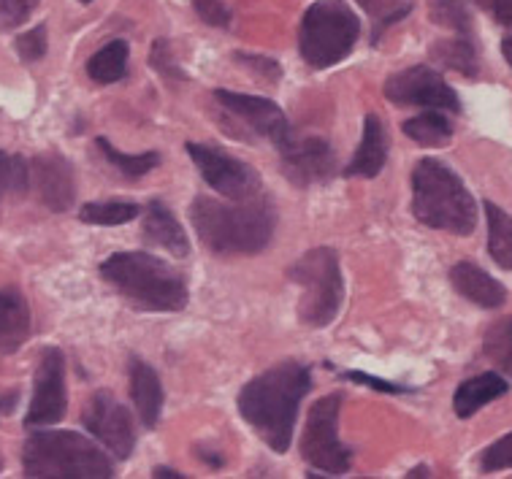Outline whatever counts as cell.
<instances>
[{
    "label": "cell",
    "mask_w": 512,
    "mask_h": 479,
    "mask_svg": "<svg viewBox=\"0 0 512 479\" xmlns=\"http://www.w3.org/2000/svg\"><path fill=\"white\" fill-rule=\"evenodd\" d=\"M82 423L84 428L93 433L95 439H98L106 450L114 452L120 461L131 458L133 447H136L133 417L112 393H106V390L95 393L93 401L84 409Z\"/></svg>",
    "instance_id": "obj_12"
},
{
    "label": "cell",
    "mask_w": 512,
    "mask_h": 479,
    "mask_svg": "<svg viewBox=\"0 0 512 479\" xmlns=\"http://www.w3.org/2000/svg\"><path fill=\"white\" fill-rule=\"evenodd\" d=\"M382 93L396 106H420V109L453 111V114L461 111L456 90L429 65H412L407 71L388 76Z\"/></svg>",
    "instance_id": "obj_10"
},
{
    "label": "cell",
    "mask_w": 512,
    "mask_h": 479,
    "mask_svg": "<svg viewBox=\"0 0 512 479\" xmlns=\"http://www.w3.org/2000/svg\"><path fill=\"white\" fill-rule=\"evenodd\" d=\"M450 285L456 287L466 301L483 306V309H496L507 301V290L502 282L469 260H461L450 268Z\"/></svg>",
    "instance_id": "obj_16"
},
{
    "label": "cell",
    "mask_w": 512,
    "mask_h": 479,
    "mask_svg": "<svg viewBox=\"0 0 512 479\" xmlns=\"http://www.w3.org/2000/svg\"><path fill=\"white\" fill-rule=\"evenodd\" d=\"M98 144V149L103 152V157L112 163V166H117V171H122L125 176H144L149 174V171H155V168L160 166V155L158 152H144V155H125V152H120V149H114L112 144L106 139H98L95 141Z\"/></svg>",
    "instance_id": "obj_27"
},
{
    "label": "cell",
    "mask_w": 512,
    "mask_h": 479,
    "mask_svg": "<svg viewBox=\"0 0 512 479\" xmlns=\"http://www.w3.org/2000/svg\"><path fill=\"white\" fill-rule=\"evenodd\" d=\"M144 239L155 247L166 249L174 258H187L190 255V241H187L185 228L179 225L174 212L160 201H149L147 214H144Z\"/></svg>",
    "instance_id": "obj_18"
},
{
    "label": "cell",
    "mask_w": 512,
    "mask_h": 479,
    "mask_svg": "<svg viewBox=\"0 0 512 479\" xmlns=\"http://www.w3.org/2000/svg\"><path fill=\"white\" fill-rule=\"evenodd\" d=\"M25 477L33 479H109L112 461L87 436L76 431L30 433L22 450Z\"/></svg>",
    "instance_id": "obj_5"
},
{
    "label": "cell",
    "mask_w": 512,
    "mask_h": 479,
    "mask_svg": "<svg viewBox=\"0 0 512 479\" xmlns=\"http://www.w3.org/2000/svg\"><path fill=\"white\" fill-rule=\"evenodd\" d=\"M17 55L25 63H36V60L47 55V25H36L28 33H22L17 38Z\"/></svg>",
    "instance_id": "obj_31"
},
{
    "label": "cell",
    "mask_w": 512,
    "mask_h": 479,
    "mask_svg": "<svg viewBox=\"0 0 512 479\" xmlns=\"http://www.w3.org/2000/svg\"><path fill=\"white\" fill-rule=\"evenodd\" d=\"M41 0H0V30L19 28Z\"/></svg>",
    "instance_id": "obj_34"
},
{
    "label": "cell",
    "mask_w": 512,
    "mask_h": 479,
    "mask_svg": "<svg viewBox=\"0 0 512 479\" xmlns=\"http://www.w3.org/2000/svg\"><path fill=\"white\" fill-rule=\"evenodd\" d=\"M187 155L196 163L204 182L228 201H250L261 195V176L258 171L239 157L228 155L225 149L209 144H187Z\"/></svg>",
    "instance_id": "obj_9"
},
{
    "label": "cell",
    "mask_w": 512,
    "mask_h": 479,
    "mask_svg": "<svg viewBox=\"0 0 512 479\" xmlns=\"http://www.w3.org/2000/svg\"><path fill=\"white\" fill-rule=\"evenodd\" d=\"M152 477H158V479H168V477H171V479H185V474H179V471H174V469H166V466H158Z\"/></svg>",
    "instance_id": "obj_39"
},
{
    "label": "cell",
    "mask_w": 512,
    "mask_h": 479,
    "mask_svg": "<svg viewBox=\"0 0 512 479\" xmlns=\"http://www.w3.org/2000/svg\"><path fill=\"white\" fill-rule=\"evenodd\" d=\"M339 409H342L339 393L320 398L309 409L307 425L301 433V458L312 469L331 474V477L347 474L353 466V455L345 444L339 442Z\"/></svg>",
    "instance_id": "obj_8"
},
{
    "label": "cell",
    "mask_w": 512,
    "mask_h": 479,
    "mask_svg": "<svg viewBox=\"0 0 512 479\" xmlns=\"http://www.w3.org/2000/svg\"><path fill=\"white\" fill-rule=\"evenodd\" d=\"M361 3H364L372 14H377V6H380V3H391V0H361Z\"/></svg>",
    "instance_id": "obj_42"
},
{
    "label": "cell",
    "mask_w": 512,
    "mask_h": 479,
    "mask_svg": "<svg viewBox=\"0 0 512 479\" xmlns=\"http://www.w3.org/2000/svg\"><path fill=\"white\" fill-rule=\"evenodd\" d=\"M79 3H93V0H79Z\"/></svg>",
    "instance_id": "obj_43"
},
{
    "label": "cell",
    "mask_w": 512,
    "mask_h": 479,
    "mask_svg": "<svg viewBox=\"0 0 512 479\" xmlns=\"http://www.w3.org/2000/svg\"><path fill=\"white\" fill-rule=\"evenodd\" d=\"M190 220L201 244L217 255H258L274 239L277 209L263 193L233 203L198 195L190 203Z\"/></svg>",
    "instance_id": "obj_2"
},
{
    "label": "cell",
    "mask_w": 512,
    "mask_h": 479,
    "mask_svg": "<svg viewBox=\"0 0 512 479\" xmlns=\"http://www.w3.org/2000/svg\"><path fill=\"white\" fill-rule=\"evenodd\" d=\"M149 60H152V68H155L163 79H168V82H185V74H182V68L177 65L174 55H171V47H168L166 38H158V41H155Z\"/></svg>",
    "instance_id": "obj_32"
},
{
    "label": "cell",
    "mask_w": 512,
    "mask_h": 479,
    "mask_svg": "<svg viewBox=\"0 0 512 479\" xmlns=\"http://www.w3.org/2000/svg\"><path fill=\"white\" fill-rule=\"evenodd\" d=\"M434 55L447 65V68H456L461 74L475 76L477 74V55L472 36H458L453 41H442Z\"/></svg>",
    "instance_id": "obj_28"
},
{
    "label": "cell",
    "mask_w": 512,
    "mask_h": 479,
    "mask_svg": "<svg viewBox=\"0 0 512 479\" xmlns=\"http://www.w3.org/2000/svg\"><path fill=\"white\" fill-rule=\"evenodd\" d=\"M361 36V19L345 0H317L298 30V52L312 68H331L353 52Z\"/></svg>",
    "instance_id": "obj_6"
},
{
    "label": "cell",
    "mask_w": 512,
    "mask_h": 479,
    "mask_svg": "<svg viewBox=\"0 0 512 479\" xmlns=\"http://www.w3.org/2000/svg\"><path fill=\"white\" fill-rule=\"evenodd\" d=\"M30 328L33 320L25 295L11 287H0V352H17L30 339Z\"/></svg>",
    "instance_id": "obj_17"
},
{
    "label": "cell",
    "mask_w": 512,
    "mask_h": 479,
    "mask_svg": "<svg viewBox=\"0 0 512 479\" xmlns=\"http://www.w3.org/2000/svg\"><path fill=\"white\" fill-rule=\"evenodd\" d=\"M342 377L350 379V382H358V385H372L374 390H380V393H393V396H399V393H410L412 387H399L391 385V382H385V379H377L372 374H361V371H342Z\"/></svg>",
    "instance_id": "obj_37"
},
{
    "label": "cell",
    "mask_w": 512,
    "mask_h": 479,
    "mask_svg": "<svg viewBox=\"0 0 512 479\" xmlns=\"http://www.w3.org/2000/svg\"><path fill=\"white\" fill-rule=\"evenodd\" d=\"M68 406L66 393V358L57 347H47L38 358L33 401L25 415V428H47L63 420Z\"/></svg>",
    "instance_id": "obj_11"
},
{
    "label": "cell",
    "mask_w": 512,
    "mask_h": 479,
    "mask_svg": "<svg viewBox=\"0 0 512 479\" xmlns=\"http://www.w3.org/2000/svg\"><path fill=\"white\" fill-rule=\"evenodd\" d=\"M30 187L38 201L52 212H68L76 198L74 166L57 152H47L30 160Z\"/></svg>",
    "instance_id": "obj_15"
},
{
    "label": "cell",
    "mask_w": 512,
    "mask_h": 479,
    "mask_svg": "<svg viewBox=\"0 0 512 479\" xmlns=\"http://www.w3.org/2000/svg\"><path fill=\"white\" fill-rule=\"evenodd\" d=\"M412 214L434 231L469 236L477 228V203L461 176L437 160L423 157L412 171Z\"/></svg>",
    "instance_id": "obj_3"
},
{
    "label": "cell",
    "mask_w": 512,
    "mask_h": 479,
    "mask_svg": "<svg viewBox=\"0 0 512 479\" xmlns=\"http://www.w3.org/2000/svg\"><path fill=\"white\" fill-rule=\"evenodd\" d=\"M215 98L220 103V109L233 114L236 120L247 125V128L269 139L277 149H285L293 141L290 133L288 117L282 114V109L269 98H258V95H244V93H228V90H215Z\"/></svg>",
    "instance_id": "obj_13"
},
{
    "label": "cell",
    "mask_w": 512,
    "mask_h": 479,
    "mask_svg": "<svg viewBox=\"0 0 512 479\" xmlns=\"http://www.w3.org/2000/svg\"><path fill=\"white\" fill-rule=\"evenodd\" d=\"M312 387L309 366L285 360L250 379L239 393V412L274 452H288L296 431L298 406Z\"/></svg>",
    "instance_id": "obj_1"
},
{
    "label": "cell",
    "mask_w": 512,
    "mask_h": 479,
    "mask_svg": "<svg viewBox=\"0 0 512 479\" xmlns=\"http://www.w3.org/2000/svg\"><path fill=\"white\" fill-rule=\"evenodd\" d=\"M101 277L149 312H179L190 295L177 268L147 252H117L101 263Z\"/></svg>",
    "instance_id": "obj_4"
},
{
    "label": "cell",
    "mask_w": 512,
    "mask_h": 479,
    "mask_svg": "<svg viewBox=\"0 0 512 479\" xmlns=\"http://www.w3.org/2000/svg\"><path fill=\"white\" fill-rule=\"evenodd\" d=\"M388 160V139H385V128H382L380 117L369 114L364 120V136H361V147L345 168V176H358V179H374L380 176Z\"/></svg>",
    "instance_id": "obj_19"
},
{
    "label": "cell",
    "mask_w": 512,
    "mask_h": 479,
    "mask_svg": "<svg viewBox=\"0 0 512 479\" xmlns=\"http://www.w3.org/2000/svg\"><path fill=\"white\" fill-rule=\"evenodd\" d=\"M139 217L136 203H84L79 220L90 225H125Z\"/></svg>",
    "instance_id": "obj_29"
},
{
    "label": "cell",
    "mask_w": 512,
    "mask_h": 479,
    "mask_svg": "<svg viewBox=\"0 0 512 479\" xmlns=\"http://www.w3.org/2000/svg\"><path fill=\"white\" fill-rule=\"evenodd\" d=\"M480 469L485 474H494V471L512 469V433L502 436L499 442H494L488 450L483 452V461H480Z\"/></svg>",
    "instance_id": "obj_33"
},
{
    "label": "cell",
    "mask_w": 512,
    "mask_h": 479,
    "mask_svg": "<svg viewBox=\"0 0 512 479\" xmlns=\"http://www.w3.org/2000/svg\"><path fill=\"white\" fill-rule=\"evenodd\" d=\"M483 352L491 363H496L504 374L512 377V317L496 320L483 339Z\"/></svg>",
    "instance_id": "obj_25"
},
{
    "label": "cell",
    "mask_w": 512,
    "mask_h": 479,
    "mask_svg": "<svg viewBox=\"0 0 512 479\" xmlns=\"http://www.w3.org/2000/svg\"><path fill=\"white\" fill-rule=\"evenodd\" d=\"M407 477H410V479H418V477H431V469H429V466H418V469L407 471Z\"/></svg>",
    "instance_id": "obj_41"
},
{
    "label": "cell",
    "mask_w": 512,
    "mask_h": 479,
    "mask_svg": "<svg viewBox=\"0 0 512 479\" xmlns=\"http://www.w3.org/2000/svg\"><path fill=\"white\" fill-rule=\"evenodd\" d=\"M30 190V163L25 157L0 152V201Z\"/></svg>",
    "instance_id": "obj_26"
},
{
    "label": "cell",
    "mask_w": 512,
    "mask_h": 479,
    "mask_svg": "<svg viewBox=\"0 0 512 479\" xmlns=\"http://www.w3.org/2000/svg\"><path fill=\"white\" fill-rule=\"evenodd\" d=\"M434 17L442 25L458 30V36H472L469 33V14H466L461 0H434Z\"/></svg>",
    "instance_id": "obj_30"
},
{
    "label": "cell",
    "mask_w": 512,
    "mask_h": 479,
    "mask_svg": "<svg viewBox=\"0 0 512 479\" xmlns=\"http://www.w3.org/2000/svg\"><path fill=\"white\" fill-rule=\"evenodd\" d=\"M233 60H236V63L247 65V68H252V74L266 76L269 82H277V79H280V76H282L280 63H274V60H269V57L242 55V52H239V55H233Z\"/></svg>",
    "instance_id": "obj_36"
},
{
    "label": "cell",
    "mask_w": 512,
    "mask_h": 479,
    "mask_svg": "<svg viewBox=\"0 0 512 479\" xmlns=\"http://www.w3.org/2000/svg\"><path fill=\"white\" fill-rule=\"evenodd\" d=\"M0 471H3V458H0Z\"/></svg>",
    "instance_id": "obj_44"
},
{
    "label": "cell",
    "mask_w": 512,
    "mask_h": 479,
    "mask_svg": "<svg viewBox=\"0 0 512 479\" xmlns=\"http://www.w3.org/2000/svg\"><path fill=\"white\" fill-rule=\"evenodd\" d=\"M131 396L141 423L147 428H155L160 420V412H163V385H160V377L155 374V369L141 363V360L131 363Z\"/></svg>",
    "instance_id": "obj_20"
},
{
    "label": "cell",
    "mask_w": 512,
    "mask_h": 479,
    "mask_svg": "<svg viewBox=\"0 0 512 479\" xmlns=\"http://www.w3.org/2000/svg\"><path fill=\"white\" fill-rule=\"evenodd\" d=\"M288 277L304 290L298 301V320L309 328H326L334 323L339 306L345 301V279L334 249H309L304 258L290 266Z\"/></svg>",
    "instance_id": "obj_7"
},
{
    "label": "cell",
    "mask_w": 512,
    "mask_h": 479,
    "mask_svg": "<svg viewBox=\"0 0 512 479\" xmlns=\"http://www.w3.org/2000/svg\"><path fill=\"white\" fill-rule=\"evenodd\" d=\"M477 3L491 14L499 25L512 28V0H477Z\"/></svg>",
    "instance_id": "obj_38"
},
{
    "label": "cell",
    "mask_w": 512,
    "mask_h": 479,
    "mask_svg": "<svg viewBox=\"0 0 512 479\" xmlns=\"http://www.w3.org/2000/svg\"><path fill=\"white\" fill-rule=\"evenodd\" d=\"M198 17L204 19L206 25H215V28H228L231 25L233 11L225 0H193Z\"/></svg>",
    "instance_id": "obj_35"
},
{
    "label": "cell",
    "mask_w": 512,
    "mask_h": 479,
    "mask_svg": "<svg viewBox=\"0 0 512 479\" xmlns=\"http://www.w3.org/2000/svg\"><path fill=\"white\" fill-rule=\"evenodd\" d=\"M125 74H128V41L122 38L98 49L87 63V76L98 84L120 82Z\"/></svg>",
    "instance_id": "obj_23"
},
{
    "label": "cell",
    "mask_w": 512,
    "mask_h": 479,
    "mask_svg": "<svg viewBox=\"0 0 512 479\" xmlns=\"http://www.w3.org/2000/svg\"><path fill=\"white\" fill-rule=\"evenodd\" d=\"M502 55H504V60H507V63H510V68H512V36H504Z\"/></svg>",
    "instance_id": "obj_40"
},
{
    "label": "cell",
    "mask_w": 512,
    "mask_h": 479,
    "mask_svg": "<svg viewBox=\"0 0 512 479\" xmlns=\"http://www.w3.org/2000/svg\"><path fill=\"white\" fill-rule=\"evenodd\" d=\"M404 133L423 147H439V144H447L453 139V125L442 111L429 109L404 122Z\"/></svg>",
    "instance_id": "obj_24"
},
{
    "label": "cell",
    "mask_w": 512,
    "mask_h": 479,
    "mask_svg": "<svg viewBox=\"0 0 512 479\" xmlns=\"http://www.w3.org/2000/svg\"><path fill=\"white\" fill-rule=\"evenodd\" d=\"M507 390H510L507 379H502L499 374H494V371H485L480 377L466 379V382L458 385L456 396H453V409H456V415L461 417V420H466V417H472L475 412H480L485 404H491L496 398L507 396Z\"/></svg>",
    "instance_id": "obj_21"
},
{
    "label": "cell",
    "mask_w": 512,
    "mask_h": 479,
    "mask_svg": "<svg viewBox=\"0 0 512 479\" xmlns=\"http://www.w3.org/2000/svg\"><path fill=\"white\" fill-rule=\"evenodd\" d=\"M485 220H488V252L499 268L512 271V217L499 209L494 201H485Z\"/></svg>",
    "instance_id": "obj_22"
},
{
    "label": "cell",
    "mask_w": 512,
    "mask_h": 479,
    "mask_svg": "<svg viewBox=\"0 0 512 479\" xmlns=\"http://www.w3.org/2000/svg\"><path fill=\"white\" fill-rule=\"evenodd\" d=\"M282 174L288 176L296 187H312L328 182L336 171L334 152L326 139L309 136L304 141H290L288 147L280 149Z\"/></svg>",
    "instance_id": "obj_14"
}]
</instances>
